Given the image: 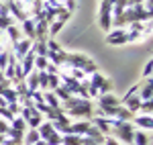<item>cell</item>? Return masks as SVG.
Returning a JSON list of instances; mask_svg holds the SVG:
<instances>
[{
    "label": "cell",
    "instance_id": "1",
    "mask_svg": "<svg viewBox=\"0 0 153 145\" xmlns=\"http://www.w3.org/2000/svg\"><path fill=\"white\" fill-rule=\"evenodd\" d=\"M63 65H65V68H76V70H82L86 76L98 72V65H96V63L90 59L88 55H84V53H68V55H65V63H63Z\"/></svg>",
    "mask_w": 153,
    "mask_h": 145
},
{
    "label": "cell",
    "instance_id": "2",
    "mask_svg": "<svg viewBox=\"0 0 153 145\" xmlns=\"http://www.w3.org/2000/svg\"><path fill=\"white\" fill-rule=\"evenodd\" d=\"M123 19L125 25L131 23H151V12H147L143 8V4H135V6H127L123 10Z\"/></svg>",
    "mask_w": 153,
    "mask_h": 145
},
{
    "label": "cell",
    "instance_id": "3",
    "mask_svg": "<svg viewBox=\"0 0 153 145\" xmlns=\"http://www.w3.org/2000/svg\"><path fill=\"white\" fill-rule=\"evenodd\" d=\"M65 115L68 117H82V119H90L92 115H94V104L88 100V98H80V102L74 106V109L70 110H65Z\"/></svg>",
    "mask_w": 153,
    "mask_h": 145
},
{
    "label": "cell",
    "instance_id": "4",
    "mask_svg": "<svg viewBox=\"0 0 153 145\" xmlns=\"http://www.w3.org/2000/svg\"><path fill=\"white\" fill-rule=\"evenodd\" d=\"M98 23H100V29L102 31H110L112 29V4L102 0L100 2V16H98Z\"/></svg>",
    "mask_w": 153,
    "mask_h": 145
},
{
    "label": "cell",
    "instance_id": "5",
    "mask_svg": "<svg viewBox=\"0 0 153 145\" xmlns=\"http://www.w3.org/2000/svg\"><path fill=\"white\" fill-rule=\"evenodd\" d=\"M8 6V12H10V16L14 19V21H27L29 19V8H27V4L25 2H21V0H14V2H10V4H6Z\"/></svg>",
    "mask_w": 153,
    "mask_h": 145
},
{
    "label": "cell",
    "instance_id": "6",
    "mask_svg": "<svg viewBox=\"0 0 153 145\" xmlns=\"http://www.w3.org/2000/svg\"><path fill=\"white\" fill-rule=\"evenodd\" d=\"M31 45H33V41H29V39H21V41L14 43V49H12L10 53L14 55V59H16V61H21L25 55L31 51Z\"/></svg>",
    "mask_w": 153,
    "mask_h": 145
},
{
    "label": "cell",
    "instance_id": "7",
    "mask_svg": "<svg viewBox=\"0 0 153 145\" xmlns=\"http://www.w3.org/2000/svg\"><path fill=\"white\" fill-rule=\"evenodd\" d=\"M102 82H104V76L100 72H94L90 74V78H88V96H98V88L102 86Z\"/></svg>",
    "mask_w": 153,
    "mask_h": 145
},
{
    "label": "cell",
    "instance_id": "8",
    "mask_svg": "<svg viewBox=\"0 0 153 145\" xmlns=\"http://www.w3.org/2000/svg\"><path fill=\"white\" fill-rule=\"evenodd\" d=\"M106 43H108V45H125V43H127V31H125V29L108 31V35H106Z\"/></svg>",
    "mask_w": 153,
    "mask_h": 145
},
{
    "label": "cell",
    "instance_id": "9",
    "mask_svg": "<svg viewBox=\"0 0 153 145\" xmlns=\"http://www.w3.org/2000/svg\"><path fill=\"white\" fill-rule=\"evenodd\" d=\"M118 104H120V100H118L112 92L98 96V109H108V106H118Z\"/></svg>",
    "mask_w": 153,
    "mask_h": 145
},
{
    "label": "cell",
    "instance_id": "10",
    "mask_svg": "<svg viewBox=\"0 0 153 145\" xmlns=\"http://www.w3.org/2000/svg\"><path fill=\"white\" fill-rule=\"evenodd\" d=\"M65 51L61 49V51H47V61L49 63H53V65H57V68H63V63H65Z\"/></svg>",
    "mask_w": 153,
    "mask_h": 145
},
{
    "label": "cell",
    "instance_id": "11",
    "mask_svg": "<svg viewBox=\"0 0 153 145\" xmlns=\"http://www.w3.org/2000/svg\"><path fill=\"white\" fill-rule=\"evenodd\" d=\"M151 94H153V82H151V78H147V80H145V84L139 86L137 96L141 98V100H151Z\"/></svg>",
    "mask_w": 153,
    "mask_h": 145
},
{
    "label": "cell",
    "instance_id": "12",
    "mask_svg": "<svg viewBox=\"0 0 153 145\" xmlns=\"http://www.w3.org/2000/svg\"><path fill=\"white\" fill-rule=\"evenodd\" d=\"M43 102L47 104L49 109H61V102H59V98L51 92V90H45L43 92Z\"/></svg>",
    "mask_w": 153,
    "mask_h": 145
},
{
    "label": "cell",
    "instance_id": "13",
    "mask_svg": "<svg viewBox=\"0 0 153 145\" xmlns=\"http://www.w3.org/2000/svg\"><path fill=\"white\" fill-rule=\"evenodd\" d=\"M23 33H25V39L35 41V21H33V19L23 21Z\"/></svg>",
    "mask_w": 153,
    "mask_h": 145
},
{
    "label": "cell",
    "instance_id": "14",
    "mask_svg": "<svg viewBox=\"0 0 153 145\" xmlns=\"http://www.w3.org/2000/svg\"><path fill=\"white\" fill-rule=\"evenodd\" d=\"M37 131H39V137H41L43 141H45V139H47L51 133H55V129H53V123H51V121H43L41 125H39V127H37Z\"/></svg>",
    "mask_w": 153,
    "mask_h": 145
},
{
    "label": "cell",
    "instance_id": "15",
    "mask_svg": "<svg viewBox=\"0 0 153 145\" xmlns=\"http://www.w3.org/2000/svg\"><path fill=\"white\" fill-rule=\"evenodd\" d=\"M41 137H39V131L37 129H27L23 135V145H35Z\"/></svg>",
    "mask_w": 153,
    "mask_h": 145
},
{
    "label": "cell",
    "instance_id": "16",
    "mask_svg": "<svg viewBox=\"0 0 153 145\" xmlns=\"http://www.w3.org/2000/svg\"><path fill=\"white\" fill-rule=\"evenodd\" d=\"M25 82H27V88H29V92H33V90H39V72L33 70V72L29 74L27 78H25Z\"/></svg>",
    "mask_w": 153,
    "mask_h": 145
},
{
    "label": "cell",
    "instance_id": "17",
    "mask_svg": "<svg viewBox=\"0 0 153 145\" xmlns=\"http://www.w3.org/2000/svg\"><path fill=\"white\" fill-rule=\"evenodd\" d=\"M135 125H137L139 129H153L151 115H139V117H135Z\"/></svg>",
    "mask_w": 153,
    "mask_h": 145
},
{
    "label": "cell",
    "instance_id": "18",
    "mask_svg": "<svg viewBox=\"0 0 153 145\" xmlns=\"http://www.w3.org/2000/svg\"><path fill=\"white\" fill-rule=\"evenodd\" d=\"M94 127L100 131L102 135L110 133V121L108 119H102V117H94Z\"/></svg>",
    "mask_w": 153,
    "mask_h": 145
},
{
    "label": "cell",
    "instance_id": "19",
    "mask_svg": "<svg viewBox=\"0 0 153 145\" xmlns=\"http://www.w3.org/2000/svg\"><path fill=\"white\" fill-rule=\"evenodd\" d=\"M0 96L4 98L8 104H16V102H19V94H16V90H14L12 86H10V88H6V90H2Z\"/></svg>",
    "mask_w": 153,
    "mask_h": 145
},
{
    "label": "cell",
    "instance_id": "20",
    "mask_svg": "<svg viewBox=\"0 0 153 145\" xmlns=\"http://www.w3.org/2000/svg\"><path fill=\"white\" fill-rule=\"evenodd\" d=\"M31 51L35 53V55H47V41H33V45H31Z\"/></svg>",
    "mask_w": 153,
    "mask_h": 145
},
{
    "label": "cell",
    "instance_id": "21",
    "mask_svg": "<svg viewBox=\"0 0 153 145\" xmlns=\"http://www.w3.org/2000/svg\"><path fill=\"white\" fill-rule=\"evenodd\" d=\"M133 145H149V135L145 131H135L133 135Z\"/></svg>",
    "mask_w": 153,
    "mask_h": 145
},
{
    "label": "cell",
    "instance_id": "22",
    "mask_svg": "<svg viewBox=\"0 0 153 145\" xmlns=\"http://www.w3.org/2000/svg\"><path fill=\"white\" fill-rule=\"evenodd\" d=\"M61 145H82L80 135H61Z\"/></svg>",
    "mask_w": 153,
    "mask_h": 145
},
{
    "label": "cell",
    "instance_id": "23",
    "mask_svg": "<svg viewBox=\"0 0 153 145\" xmlns=\"http://www.w3.org/2000/svg\"><path fill=\"white\" fill-rule=\"evenodd\" d=\"M53 94H55V96L59 98V102H63V100H68V98H71L70 90H68V88H65V86H61V84H59L57 88H55V90H53Z\"/></svg>",
    "mask_w": 153,
    "mask_h": 145
},
{
    "label": "cell",
    "instance_id": "24",
    "mask_svg": "<svg viewBox=\"0 0 153 145\" xmlns=\"http://www.w3.org/2000/svg\"><path fill=\"white\" fill-rule=\"evenodd\" d=\"M6 35L10 37L12 43H16V41H21V29H19L16 25H10V27L6 29Z\"/></svg>",
    "mask_w": 153,
    "mask_h": 145
},
{
    "label": "cell",
    "instance_id": "25",
    "mask_svg": "<svg viewBox=\"0 0 153 145\" xmlns=\"http://www.w3.org/2000/svg\"><path fill=\"white\" fill-rule=\"evenodd\" d=\"M12 88L16 90L19 98H21V96H25V94L29 92V88H27V82H25V80H16V82H12Z\"/></svg>",
    "mask_w": 153,
    "mask_h": 145
},
{
    "label": "cell",
    "instance_id": "26",
    "mask_svg": "<svg viewBox=\"0 0 153 145\" xmlns=\"http://www.w3.org/2000/svg\"><path fill=\"white\" fill-rule=\"evenodd\" d=\"M63 25L61 21H53V23H49V39H53L55 35H59V31L63 29Z\"/></svg>",
    "mask_w": 153,
    "mask_h": 145
},
{
    "label": "cell",
    "instance_id": "27",
    "mask_svg": "<svg viewBox=\"0 0 153 145\" xmlns=\"http://www.w3.org/2000/svg\"><path fill=\"white\" fill-rule=\"evenodd\" d=\"M84 137H90V139H96V141H102V143H104V135L100 133V131L96 129L94 125H90V129H88V133L84 135Z\"/></svg>",
    "mask_w": 153,
    "mask_h": 145
},
{
    "label": "cell",
    "instance_id": "28",
    "mask_svg": "<svg viewBox=\"0 0 153 145\" xmlns=\"http://www.w3.org/2000/svg\"><path fill=\"white\" fill-rule=\"evenodd\" d=\"M47 57H43V55H35V70L37 72H45V68H47Z\"/></svg>",
    "mask_w": 153,
    "mask_h": 145
},
{
    "label": "cell",
    "instance_id": "29",
    "mask_svg": "<svg viewBox=\"0 0 153 145\" xmlns=\"http://www.w3.org/2000/svg\"><path fill=\"white\" fill-rule=\"evenodd\" d=\"M110 92H112V82H110L108 78H104L102 86L98 88V96H100V94H110Z\"/></svg>",
    "mask_w": 153,
    "mask_h": 145
},
{
    "label": "cell",
    "instance_id": "30",
    "mask_svg": "<svg viewBox=\"0 0 153 145\" xmlns=\"http://www.w3.org/2000/svg\"><path fill=\"white\" fill-rule=\"evenodd\" d=\"M45 143H47V145H61V135H59L57 131H55V133H51L47 139H45Z\"/></svg>",
    "mask_w": 153,
    "mask_h": 145
},
{
    "label": "cell",
    "instance_id": "31",
    "mask_svg": "<svg viewBox=\"0 0 153 145\" xmlns=\"http://www.w3.org/2000/svg\"><path fill=\"white\" fill-rule=\"evenodd\" d=\"M151 110H153L151 100H141V106H139V112H143V115H151Z\"/></svg>",
    "mask_w": 153,
    "mask_h": 145
},
{
    "label": "cell",
    "instance_id": "32",
    "mask_svg": "<svg viewBox=\"0 0 153 145\" xmlns=\"http://www.w3.org/2000/svg\"><path fill=\"white\" fill-rule=\"evenodd\" d=\"M49 76L45 72H39V90H41V92H45V90H47V80Z\"/></svg>",
    "mask_w": 153,
    "mask_h": 145
},
{
    "label": "cell",
    "instance_id": "33",
    "mask_svg": "<svg viewBox=\"0 0 153 145\" xmlns=\"http://www.w3.org/2000/svg\"><path fill=\"white\" fill-rule=\"evenodd\" d=\"M10 25H14V19L12 16H0V31H6Z\"/></svg>",
    "mask_w": 153,
    "mask_h": 145
},
{
    "label": "cell",
    "instance_id": "34",
    "mask_svg": "<svg viewBox=\"0 0 153 145\" xmlns=\"http://www.w3.org/2000/svg\"><path fill=\"white\" fill-rule=\"evenodd\" d=\"M0 119H4L6 123H10L12 119H14V117H12V112H10L8 109H6V106H0Z\"/></svg>",
    "mask_w": 153,
    "mask_h": 145
},
{
    "label": "cell",
    "instance_id": "35",
    "mask_svg": "<svg viewBox=\"0 0 153 145\" xmlns=\"http://www.w3.org/2000/svg\"><path fill=\"white\" fill-rule=\"evenodd\" d=\"M151 72H153V61L149 59L145 63V70H143V80H147V78H151Z\"/></svg>",
    "mask_w": 153,
    "mask_h": 145
},
{
    "label": "cell",
    "instance_id": "36",
    "mask_svg": "<svg viewBox=\"0 0 153 145\" xmlns=\"http://www.w3.org/2000/svg\"><path fill=\"white\" fill-rule=\"evenodd\" d=\"M8 53L10 51H0V70L4 72V68H6V63H8Z\"/></svg>",
    "mask_w": 153,
    "mask_h": 145
},
{
    "label": "cell",
    "instance_id": "37",
    "mask_svg": "<svg viewBox=\"0 0 153 145\" xmlns=\"http://www.w3.org/2000/svg\"><path fill=\"white\" fill-rule=\"evenodd\" d=\"M61 6H63L65 10L74 12V8H76V0H61Z\"/></svg>",
    "mask_w": 153,
    "mask_h": 145
},
{
    "label": "cell",
    "instance_id": "38",
    "mask_svg": "<svg viewBox=\"0 0 153 145\" xmlns=\"http://www.w3.org/2000/svg\"><path fill=\"white\" fill-rule=\"evenodd\" d=\"M6 109L12 112V117H19V112H21V104L16 102V104H6Z\"/></svg>",
    "mask_w": 153,
    "mask_h": 145
},
{
    "label": "cell",
    "instance_id": "39",
    "mask_svg": "<svg viewBox=\"0 0 153 145\" xmlns=\"http://www.w3.org/2000/svg\"><path fill=\"white\" fill-rule=\"evenodd\" d=\"M45 72H47V74H51V76H59V68H57V65H53V63H47Z\"/></svg>",
    "mask_w": 153,
    "mask_h": 145
},
{
    "label": "cell",
    "instance_id": "40",
    "mask_svg": "<svg viewBox=\"0 0 153 145\" xmlns=\"http://www.w3.org/2000/svg\"><path fill=\"white\" fill-rule=\"evenodd\" d=\"M82 145H104V143L96 141V139H90V137H82Z\"/></svg>",
    "mask_w": 153,
    "mask_h": 145
},
{
    "label": "cell",
    "instance_id": "41",
    "mask_svg": "<svg viewBox=\"0 0 153 145\" xmlns=\"http://www.w3.org/2000/svg\"><path fill=\"white\" fill-rule=\"evenodd\" d=\"M8 127H10V123H6L4 119H0V135H6Z\"/></svg>",
    "mask_w": 153,
    "mask_h": 145
},
{
    "label": "cell",
    "instance_id": "42",
    "mask_svg": "<svg viewBox=\"0 0 153 145\" xmlns=\"http://www.w3.org/2000/svg\"><path fill=\"white\" fill-rule=\"evenodd\" d=\"M6 104H8V102H6V100H4V98L0 96V106H6Z\"/></svg>",
    "mask_w": 153,
    "mask_h": 145
},
{
    "label": "cell",
    "instance_id": "43",
    "mask_svg": "<svg viewBox=\"0 0 153 145\" xmlns=\"http://www.w3.org/2000/svg\"><path fill=\"white\" fill-rule=\"evenodd\" d=\"M35 145H47V143H45V141H43V139H39V141H37Z\"/></svg>",
    "mask_w": 153,
    "mask_h": 145
},
{
    "label": "cell",
    "instance_id": "44",
    "mask_svg": "<svg viewBox=\"0 0 153 145\" xmlns=\"http://www.w3.org/2000/svg\"><path fill=\"white\" fill-rule=\"evenodd\" d=\"M21 2H25V4H27V8H29V4H31L33 0H21Z\"/></svg>",
    "mask_w": 153,
    "mask_h": 145
},
{
    "label": "cell",
    "instance_id": "45",
    "mask_svg": "<svg viewBox=\"0 0 153 145\" xmlns=\"http://www.w3.org/2000/svg\"><path fill=\"white\" fill-rule=\"evenodd\" d=\"M2 80H6V78H4V74H2V70H0V82H2Z\"/></svg>",
    "mask_w": 153,
    "mask_h": 145
},
{
    "label": "cell",
    "instance_id": "46",
    "mask_svg": "<svg viewBox=\"0 0 153 145\" xmlns=\"http://www.w3.org/2000/svg\"><path fill=\"white\" fill-rule=\"evenodd\" d=\"M2 2H4V4H10V2H14V0H2Z\"/></svg>",
    "mask_w": 153,
    "mask_h": 145
},
{
    "label": "cell",
    "instance_id": "47",
    "mask_svg": "<svg viewBox=\"0 0 153 145\" xmlns=\"http://www.w3.org/2000/svg\"><path fill=\"white\" fill-rule=\"evenodd\" d=\"M2 141H4V135H0V145H2Z\"/></svg>",
    "mask_w": 153,
    "mask_h": 145
}]
</instances>
